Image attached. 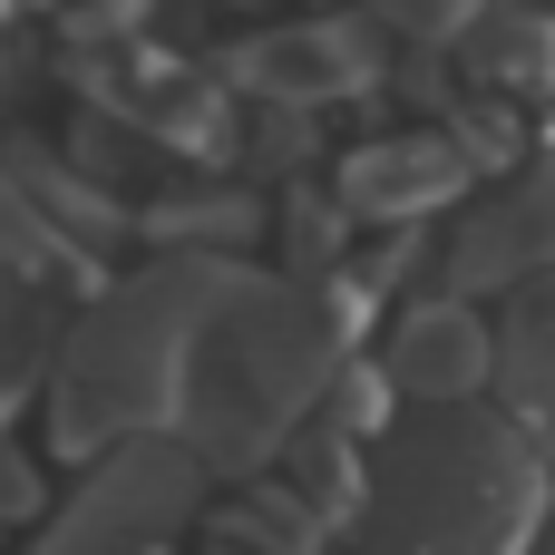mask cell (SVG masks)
I'll list each match as a JSON object with an SVG mask.
<instances>
[{"label": "cell", "mask_w": 555, "mask_h": 555, "mask_svg": "<svg viewBox=\"0 0 555 555\" xmlns=\"http://www.w3.org/2000/svg\"><path fill=\"white\" fill-rule=\"evenodd\" d=\"M390 10H400V20H410V29H449V20H459V10H468V0H390Z\"/></svg>", "instance_id": "7a4b0ae2"}, {"label": "cell", "mask_w": 555, "mask_h": 555, "mask_svg": "<svg viewBox=\"0 0 555 555\" xmlns=\"http://www.w3.org/2000/svg\"><path fill=\"white\" fill-rule=\"evenodd\" d=\"M478 68L488 78H507V88H555V20L546 10H498L488 29H478Z\"/></svg>", "instance_id": "6da1fadb"}]
</instances>
